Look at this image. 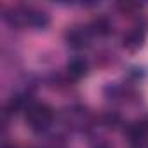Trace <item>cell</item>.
Masks as SVG:
<instances>
[{
	"label": "cell",
	"mask_w": 148,
	"mask_h": 148,
	"mask_svg": "<svg viewBox=\"0 0 148 148\" xmlns=\"http://www.w3.org/2000/svg\"><path fill=\"white\" fill-rule=\"evenodd\" d=\"M52 120H54V112L45 103H35L26 112V124L35 132H42V131L49 129Z\"/></svg>",
	"instance_id": "6da1fadb"
},
{
	"label": "cell",
	"mask_w": 148,
	"mask_h": 148,
	"mask_svg": "<svg viewBox=\"0 0 148 148\" xmlns=\"http://www.w3.org/2000/svg\"><path fill=\"white\" fill-rule=\"evenodd\" d=\"M127 134H129V138H131L132 143H143L148 138V122L146 120L134 122L132 125H129Z\"/></svg>",
	"instance_id": "7a4b0ae2"
},
{
	"label": "cell",
	"mask_w": 148,
	"mask_h": 148,
	"mask_svg": "<svg viewBox=\"0 0 148 148\" xmlns=\"http://www.w3.org/2000/svg\"><path fill=\"white\" fill-rule=\"evenodd\" d=\"M145 40V33L141 30H131L124 35V47L127 51H138L143 45Z\"/></svg>",
	"instance_id": "3957f363"
},
{
	"label": "cell",
	"mask_w": 148,
	"mask_h": 148,
	"mask_svg": "<svg viewBox=\"0 0 148 148\" xmlns=\"http://www.w3.org/2000/svg\"><path fill=\"white\" fill-rule=\"evenodd\" d=\"M87 73V64H86V61H82V59H73L70 64H68V75L71 77V79H75V80H79V79H82L84 75Z\"/></svg>",
	"instance_id": "277c9868"
}]
</instances>
